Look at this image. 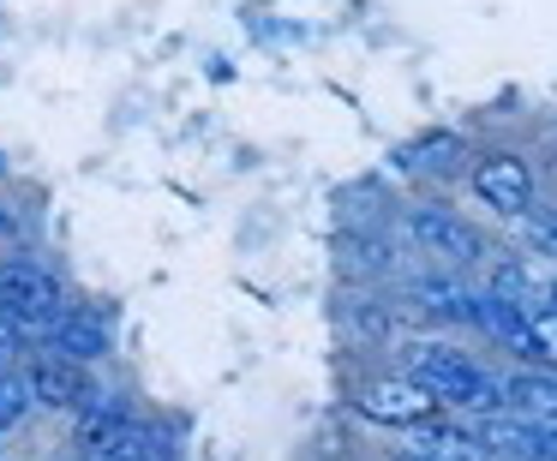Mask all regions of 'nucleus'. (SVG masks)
<instances>
[{
	"instance_id": "f257e3e1",
	"label": "nucleus",
	"mask_w": 557,
	"mask_h": 461,
	"mask_svg": "<svg viewBox=\"0 0 557 461\" xmlns=\"http://www.w3.org/2000/svg\"><path fill=\"white\" fill-rule=\"evenodd\" d=\"M401 377H413L420 389H432L437 408H461L468 420H492L504 413V377L480 372L473 353H461L456 341H401Z\"/></svg>"
},
{
	"instance_id": "f03ea898",
	"label": "nucleus",
	"mask_w": 557,
	"mask_h": 461,
	"mask_svg": "<svg viewBox=\"0 0 557 461\" xmlns=\"http://www.w3.org/2000/svg\"><path fill=\"white\" fill-rule=\"evenodd\" d=\"M78 444L90 449L85 461H174V456H181L157 425L133 420L121 401H109V408L90 401V408L78 413Z\"/></svg>"
},
{
	"instance_id": "7ed1b4c3",
	"label": "nucleus",
	"mask_w": 557,
	"mask_h": 461,
	"mask_svg": "<svg viewBox=\"0 0 557 461\" xmlns=\"http://www.w3.org/2000/svg\"><path fill=\"white\" fill-rule=\"evenodd\" d=\"M401 228H408V240L420 246L425 258H437L444 270H468L485 258V234L444 204H413L408 216H401Z\"/></svg>"
},
{
	"instance_id": "20e7f679",
	"label": "nucleus",
	"mask_w": 557,
	"mask_h": 461,
	"mask_svg": "<svg viewBox=\"0 0 557 461\" xmlns=\"http://www.w3.org/2000/svg\"><path fill=\"white\" fill-rule=\"evenodd\" d=\"M66 306H61V282L49 276L42 264L30 258H13V264H0V317L18 329H42L54 324Z\"/></svg>"
},
{
	"instance_id": "39448f33",
	"label": "nucleus",
	"mask_w": 557,
	"mask_h": 461,
	"mask_svg": "<svg viewBox=\"0 0 557 461\" xmlns=\"http://www.w3.org/2000/svg\"><path fill=\"white\" fill-rule=\"evenodd\" d=\"M468 186H473V198H480L492 216H504V222H528L533 216V174H528V162H521L516 150H492V157H480L468 169Z\"/></svg>"
},
{
	"instance_id": "423d86ee",
	"label": "nucleus",
	"mask_w": 557,
	"mask_h": 461,
	"mask_svg": "<svg viewBox=\"0 0 557 461\" xmlns=\"http://www.w3.org/2000/svg\"><path fill=\"white\" fill-rule=\"evenodd\" d=\"M354 408L377 425H401V432H420V425H432L444 413L432 389H420L413 377H372V384H360Z\"/></svg>"
},
{
	"instance_id": "0eeeda50",
	"label": "nucleus",
	"mask_w": 557,
	"mask_h": 461,
	"mask_svg": "<svg viewBox=\"0 0 557 461\" xmlns=\"http://www.w3.org/2000/svg\"><path fill=\"white\" fill-rule=\"evenodd\" d=\"M25 384H30V401H37V408H90V401H97L90 365H73V360H61V353H37Z\"/></svg>"
},
{
	"instance_id": "6e6552de",
	"label": "nucleus",
	"mask_w": 557,
	"mask_h": 461,
	"mask_svg": "<svg viewBox=\"0 0 557 461\" xmlns=\"http://www.w3.org/2000/svg\"><path fill=\"white\" fill-rule=\"evenodd\" d=\"M49 353H61V360H73V365H97L102 353H109V329H102V317H90L85 306H66L49 324Z\"/></svg>"
},
{
	"instance_id": "1a4fd4ad",
	"label": "nucleus",
	"mask_w": 557,
	"mask_h": 461,
	"mask_svg": "<svg viewBox=\"0 0 557 461\" xmlns=\"http://www.w3.org/2000/svg\"><path fill=\"white\" fill-rule=\"evenodd\" d=\"M504 413L533 425H557V372H540V365H521V372L504 377Z\"/></svg>"
},
{
	"instance_id": "9d476101",
	"label": "nucleus",
	"mask_w": 557,
	"mask_h": 461,
	"mask_svg": "<svg viewBox=\"0 0 557 461\" xmlns=\"http://www.w3.org/2000/svg\"><path fill=\"white\" fill-rule=\"evenodd\" d=\"M461 162H468V145H461V133H449V126H432V133H420L413 145H401V169L425 174V180H449V174H461Z\"/></svg>"
},
{
	"instance_id": "9b49d317",
	"label": "nucleus",
	"mask_w": 557,
	"mask_h": 461,
	"mask_svg": "<svg viewBox=\"0 0 557 461\" xmlns=\"http://www.w3.org/2000/svg\"><path fill=\"white\" fill-rule=\"evenodd\" d=\"M30 408H37V401H30V384H25V372H0V437L13 432V425L25 420Z\"/></svg>"
},
{
	"instance_id": "f8f14e48",
	"label": "nucleus",
	"mask_w": 557,
	"mask_h": 461,
	"mask_svg": "<svg viewBox=\"0 0 557 461\" xmlns=\"http://www.w3.org/2000/svg\"><path fill=\"white\" fill-rule=\"evenodd\" d=\"M533 353H540V372H557V306L533 312Z\"/></svg>"
},
{
	"instance_id": "ddd939ff",
	"label": "nucleus",
	"mask_w": 557,
	"mask_h": 461,
	"mask_svg": "<svg viewBox=\"0 0 557 461\" xmlns=\"http://www.w3.org/2000/svg\"><path fill=\"white\" fill-rule=\"evenodd\" d=\"M528 234H533V246H540V258H557V210H533Z\"/></svg>"
},
{
	"instance_id": "4468645a",
	"label": "nucleus",
	"mask_w": 557,
	"mask_h": 461,
	"mask_svg": "<svg viewBox=\"0 0 557 461\" xmlns=\"http://www.w3.org/2000/svg\"><path fill=\"white\" fill-rule=\"evenodd\" d=\"M13 353H18V336H13V324L0 317V372H13Z\"/></svg>"
},
{
	"instance_id": "2eb2a0df",
	"label": "nucleus",
	"mask_w": 557,
	"mask_h": 461,
	"mask_svg": "<svg viewBox=\"0 0 557 461\" xmlns=\"http://www.w3.org/2000/svg\"><path fill=\"white\" fill-rule=\"evenodd\" d=\"M401 461H456V456H432V449H401Z\"/></svg>"
},
{
	"instance_id": "dca6fc26",
	"label": "nucleus",
	"mask_w": 557,
	"mask_h": 461,
	"mask_svg": "<svg viewBox=\"0 0 557 461\" xmlns=\"http://www.w3.org/2000/svg\"><path fill=\"white\" fill-rule=\"evenodd\" d=\"M7 234H13V216H7V210H0V240H7Z\"/></svg>"
},
{
	"instance_id": "f3484780",
	"label": "nucleus",
	"mask_w": 557,
	"mask_h": 461,
	"mask_svg": "<svg viewBox=\"0 0 557 461\" xmlns=\"http://www.w3.org/2000/svg\"><path fill=\"white\" fill-rule=\"evenodd\" d=\"M552 306H557V276H552Z\"/></svg>"
},
{
	"instance_id": "a211bd4d",
	"label": "nucleus",
	"mask_w": 557,
	"mask_h": 461,
	"mask_svg": "<svg viewBox=\"0 0 557 461\" xmlns=\"http://www.w3.org/2000/svg\"><path fill=\"white\" fill-rule=\"evenodd\" d=\"M0 461H7V437H0Z\"/></svg>"
},
{
	"instance_id": "6ab92c4d",
	"label": "nucleus",
	"mask_w": 557,
	"mask_h": 461,
	"mask_svg": "<svg viewBox=\"0 0 557 461\" xmlns=\"http://www.w3.org/2000/svg\"><path fill=\"white\" fill-rule=\"evenodd\" d=\"M66 461H85V456H66Z\"/></svg>"
}]
</instances>
